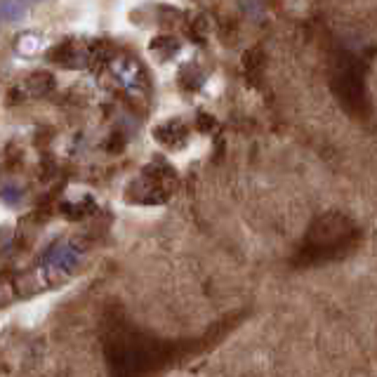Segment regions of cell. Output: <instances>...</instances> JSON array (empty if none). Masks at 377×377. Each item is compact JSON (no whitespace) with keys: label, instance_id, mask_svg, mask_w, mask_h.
<instances>
[{"label":"cell","instance_id":"1","mask_svg":"<svg viewBox=\"0 0 377 377\" xmlns=\"http://www.w3.org/2000/svg\"><path fill=\"white\" fill-rule=\"evenodd\" d=\"M356 236V226L342 215H325V217L316 219L312 224L307 238L309 255L314 257H330V255H340L347 243L354 241Z\"/></svg>","mask_w":377,"mask_h":377},{"label":"cell","instance_id":"2","mask_svg":"<svg viewBox=\"0 0 377 377\" xmlns=\"http://www.w3.org/2000/svg\"><path fill=\"white\" fill-rule=\"evenodd\" d=\"M337 80H340V85H337V90H340V97L345 99L349 107H352V104L361 102V97H363V80L358 78V66H356L354 59H345L340 74H337Z\"/></svg>","mask_w":377,"mask_h":377},{"label":"cell","instance_id":"3","mask_svg":"<svg viewBox=\"0 0 377 377\" xmlns=\"http://www.w3.org/2000/svg\"><path fill=\"white\" fill-rule=\"evenodd\" d=\"M50 262L57 264L59 269H71L76 264V255L69 250V248H54L52 255H50Z\"/></svg>","mask_w":377,"mask_h":377},{"label":"cell","instance_id":"4","mask_svg":"<svg viewBox=\"0 0 377 377\" xmlns=\"http://www.w3.org/2000/svg\"><path fill=\"white\" fill-rule=\"evenodd\" d=\"M0 14H5V19L17 21L21 14H24V5L19 3H3L0 5Z\"/></svg>","mask_w":377,"mask_h":377}]
</instances>
